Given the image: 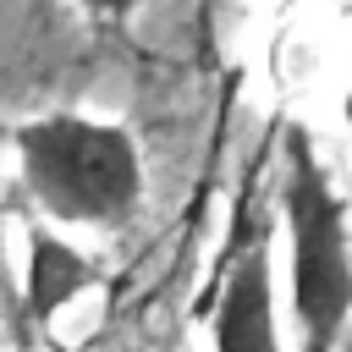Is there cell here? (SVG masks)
Wrapping results in <instances>:
<instances>
[{
    "label": "cell",
    "mask_w": 352,
    "mask_h": 352,
    "mask_svg": "<svg viewBox=\"0 0 352 352\" xmlns=\"http://www.w3.org/2000/svg\"><path fill=\"white\" fill-rule=\"evenodd\" d=\"M214 352H286L280 346V319H275V275H270V248L253 242L214 308Z\"/></svg>",
    "instance_id": "obj_3"
},
{
    "label": "cell",
    "mask_w": 352,
    "mask_h": 352,
    "mask_svg": "<svg viewBox=\"0 0 352 352\" xmlns=\"http://www.w3.org/2000/svg\"><path fill=\"white\" fill-rule=\"evenodd\" d=\"M280 220H286V297L302 352H336L352 319V236L346 209L297 126L286 132Z\"/></svg>",
    "instance_id": "obj_2"
},
{
    "label": "cell",
    "mask_w": 352,
    "mask_h": 352,
    "mask_svg": "<svg viewBox=\"0 0 352 352\" xmlns=\"http://www.w3.org/2000/svg\"><path fill=\"white\" fill-rule=\"evenodd\" d=\"M0 297H6V220H0Z\"/></svg>",
    "instance_id": "obj_6"
},
{
    "label": "cell",
    "mask_w": 352,
    "mask_h": 352,
    "mask_svg": "<svg viewBox=\"0 0 352 352\" xmlns=\"http://www.w3.org/2000/svg\"><path fill=\"white\" fill-rule=\"evenodd\" d=\"M346 126H352V94H346Z\"/></svg>",
    "instance_id": "obj_7"
},
{
    "label": "cell",
    "mask_w": 352,
    "mask_h": 352,
    "mask_svg": "<svg viewBox=\"0 0 352 352\" xmlns=\"http://www.w3.org/2000/svg\"><path fill=\"white\" fill-rule=\"evenodd\" d=\"M82 6H88L94 16H126V11L138 6V0H82Z\"/></svg>",
    "instance_id": "obj_5"
},
{
    "label": "cell",
    "mask_w": 352,
    "mask_h": 352,
    "mask_svg": "<svg viewBox=\"0 0 352 352\" xmlns=\"http://www.w3.org/2000/svg\"><path fill=\"white\" fill-rule=\"evenodd\" d=\"M94 280H99V264L82 248H72L55 231H33L28 236V270H22V319L28 324H50Z\"/></svg>",
    "instance_id": "obj_4"
},
{
    "label": "cell",
    "mask_w": 352,
    "mask_h": 352,
    "mask_svg": "<svg viewBox=\"0 0 352 352\" xmlns=\"http://www.w3.org/2000/svg\"><path fill=\"white\" fill-rule=\"evenodd\" d=\"M16 160L28 192L60 226L116 231L143 204V154L132 132L88 116H38L16 126Z\"/></svg>",
    "instance_id": "obj_1"
}]
</instances>
